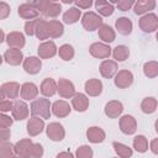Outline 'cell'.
Wrapping results in <instances>:
<instances>
[{"label":"cell","mask_w":158,"mask_h":158,"mask_svg":"<svg viewBox=\"0 0 158 158\" xmlns=\"http://www.w3.org/2000/svg\"><path fill=\"white\" fill-rule=\"evenodd\" d=\"M56 90H57L56 81H54L53 79H51V78L46 79V80L42 83V85H41V91H42V94H44V95H47V96L54 95Z\"/></svg>","instance_id":"obj_23"},{"label":"cell","mask_w":158,"mask_h":158,"mask_svg":"<svg viewBox=\"0 0 158 158\" xmlns=\"http://www.w3.org/2000/svg\"><path fill=\"white\" fill-rule=\"evenodd\" d=\"M93 151L88 146H81L77 149V158H91Z\"/></svg>","instance_id":"obj_37"},{"label":"cell","mask_w":158,"mask_h":158,"mask_svg":"<svg viewBox=\"0 0 158 158\" xmlns=\"http://www.w3.org/2000/svg\"><path fill=\"white\" fill-rule=\"evenodd\" d=\"M32 5H37L38 10H41L47 16H57L60 12V5L53 1H41V2H32Z\"/></svg>","instance_id":"obj_2"},{"label":"cell","mask_w":158,"mask_h":158,"mask_svg":"<svg viewBox=\"0 0 158 158\" xmlns=\"http://www.w3.org/2000/svg\"><path fill=\"white\" fill-rule=\"evenodd\" d=\"M128 54H130V51H128V48H127L126 46H117V47L114 49V57H115V59L118 60V62L125 60V59L128 57Z\"/></svg>","instance_id":"obj_33"},{"label":"cell","mask_w":158,"mask_h":158,"mask_svg":"<svg viewBox=\"0 0 158 158\" xmlns=\"http://www.w3.org/2000/svg\"><path fill=\"white\" fill-rule=\"evenodd\" d=\"M122 110H123L122 104L118 102V101H110V102H107L106 106H105V114H106L109 117H111V118L117 117V116L122 112Z\"/></svg>","instance_id":"obj_10"},{"label":"cell","mask_w":158,"mask_h":158,"mask_svg":"<svg viewBox=\"0 0 158 158\" xmlns=\"http://www.w3.org/2000/svg\"><path fill=\"white\" fill-rule=\"evenodd\" d=\"M99 36L105 42H112L115 40V32L109 25H101L99 28Z\"/></svg>","instance_id":"obj_20"},{"label":"cell","mask_w":158,"mask_h":158,"mask_svg":"<svg viewBox=\"0 0 158 158\" xmlns=\"http://www.w3.org/2000/svg\"><path fill=\"white\" fill-rule=\"evenodd\" d=\"M111 48L104 43H93L90 46V53L96 58H106L110 56Z\"/></svg>","instance_id":"obj_7"},{"label":"cell","mask_w":158,"mask_h":158,"mask_svg":"<svg viewBox=\"0 0 158 158\" xmlns=\"http://www.w3.org/2000/svg\"><path fill=\"white\" fill-rule=\"evenodd\" d=\"M116 28L121 35H130L132 31V22L127 17H120L116 20Z\"/></svg>","instance_id":"obj_14"},{"label":"cell","mask_w":158,"mask_h":158,"mask_svg":"<svg viewBox=\"0 0 158 158\" xmlns=\"http://www.w3.org/2000/svg\"><path fill=\"white\" fill-rule=\"evenodd\" d=\"M133 147H135V149H136L137 152H141V153L146 152L147 148H148L147 138H146L144 136H142V135L136 136L135 139H133Z\"/></svg>","instance_id":"obj_29"},{"label":"cell","mask_w":158,"mask_h":158,"mask_svg":"<svg viewBox=\"0 0 158 158\" xmlns=\"http://www.w3.org/2000/svg\"><path fill=\"white\" fill-rule=\"evenodd\" d=\"M56 44L49 41V42H44L38 47V54L42 58H48V57H53L56 54Z\"/></svg>","instance_id":"obj_12"},{"label":"cell","mask_w":158,"mask_h":158,"mask_svg":"<svg viewBox=\"0 0 158 158\" xmlns=\"http://www.w3.org/2000/svg\"><path fill=\"white\" fill-rule=\"evenodd\" d=\"M48 33L52 37H59L63 33V26L58 21H49L48 22Z\"/></svg>","instance_id":"obj_32"},{"label":"cell","mask_w":158,"mask_h":158,"mask_svg":"<svg viewBox=\"0 0 158 158\" xmlns=\"http://www.w3.org/2000/svg\"><path fill=\"white\" fill-rule=\"evenodd\" d=\"M139 26L144 32H153L158 28V17L154 14H148L141 19Z\"/></svg>","instance_id":"obj_4"},{"label":"cell","mask_w":158,"mask_h":158,"mask_svg":"<svg viewBox=\"0 0 158 158\" xmlns=\"http://www.w3.org/2000/svg\"><path fill=\"white\" fill-rule=\"evenodd\" d=\"M59 56L64 59V60H70L74 56V51H73V47L69 46V44H64L59 48Z\"/></svg>","instance_id":"obj_35"},{"label":"cell","mask_w":158,"mask_h":158,"mask_svg":"<svg viewBox=\"0 0 158 158\" xmlns=\"http://www.w3.org/2000/svg\"><path fill=\"white\" fill-rule=\"evenodd\" d=\"M79 17H80V10H78L77 7H72V9H69L67 12H64V15H63V20H64V22H67V23H74V22H77L78 20H79Z\"/></svg>","instance_id":"obj_27"},{"label":"cell","mask_w":158,"mask_h":158,"mask_svg":"<svg viewBox=\"0 0 158 158\" xmlns=\"http://www.w3.org/2000/svg\"><path fill=\"white\" fill-rule=\"evenodd\" d=\"M25 70L27 73H31V74H36L40 69H41V60L36 57H28L26 60H25Z\"/></svg>","instance_id":"obj_16"},{"label":"cell","mask_w":158,"mask_h":158,"mask_svg":"<svg viewBox=\"0 0 158 158\" xmlns=\"http://www.w3.org/2000/svg\"><path fill=\"white\" fill-rule=\"evenodd\" d=\"M27 127H28V133L35 136L37 133H41L42 132V128H43V121L40 120V118H36V117H32L28 123H27Z\"/></svg>","instance_id":"obj_21"},{"label":"cell","mask_w":158,"mask_h":158,"mask_svg":"<svg viewBox=\"0 0 158 158\" xmlns=\"http://www.w3.org/2000/svg\"><path fill=\"white\" fill-rule=\"evenodd\" d=\"M101 90H102V84L98 79H90L85 83V91L91 96L99 95L101 93Z\"/></svg>","instance_id":"obj_11"},{"label":"cell","mask_w":158,"mask_h":158,"mask_svg":"<svg viewBox=\"0 0 158 158\" xmlns=\"http://www.w3.org/2000/svg\"><path fill=\"white\" fill-rule=\"evenodd\" d=\"M6 58L7 62L11 64H19L21 62L22 58V53L19 49H10L9 52H6Z\"/></svg>","instance_id":"obj_34"},{"label":"cell","mask_w":158,"mask_h":158,"mask_svg":"<svg viewBox=\"0 0 158 158\" xmlns=\"http://www.w3.org/2000/svg\"><path fill=\"white\" fill-rule=\"evenodd\" d=\"M83 26L88 31H94L99 26H101V17L94 12H86L83 16Z\"/></svg>","instance_id":"obj_3"},{"label":"cell","mask_w":158,"mask_h":158,"mask_svg":"<svg viewBox=\"0 0 158 158\" xmlns=\"http://www.w3.org/2000/svg\"><path fill=\"white\" fill-rule=\"evenodd\" d=\"M31 111L33 115H40L43 118H48L51 115L49 114V101L47 99L36 100L31 106Z\"/></svg>","instance_id":"obj_1"},{"label":"cell","mask_w":158,"mask_h":158,"mask_svg":"<svg viewBox=\"0 0 158 158\" xmlns=\"http://www.w3.org/2000/svg\"><path fill=\"white\" fill-rule=\"evenodd\" d=\"M53 112H54L56 116L63 117V116H67V115L70 112V107H69V105H68L65 101H63V100L56 101V102L53 104Z\"/></svg>","instance_id":"obj_19"},{"label":"cell","mask_w":158,"mask_h":158,"mask_svg":"<svg viewBox=\"0 0 158 158\" xmlns=\"http://www.w3.org/2000/svg\"><path fill=\"white\" fill-rule=\"evenodd\" d=\"M40 20H36V21H30L26 23V33L27 35H33L36 27H37V23H38Z\"/></svg>","instance_id":"obj_38"},{"label":"cell","mask_w":158,"mask_h":158,"mask_svg":"<svg viewBox=\"0 0 158 158\" xmlns=\"http://www.w3.org/2000/svg\"><path fill=\"white\" fill-rule=\"evenodd\" d=\"M143 72L146 77L148 78H154L158 75V63L157 62H147L143 65Z\"/></svg>","instance_id":"obj_31"},{"label":"cell","mask_w":158,"mask_h":158,"mask_svg":"<svg viewBox=\"0 0 158 158\" xmlns=\"http://www.w3.org/2000/svg\"><path fill=\"white\" fill-rule=\"evenodd\" d=\"M142 111L144 114H152L156 111V107H157V101L154 98H146L143 101H142Z\"/></svg>","instance_id":"obj_28"},{"label":"cell","mask_w":158,"mask_h":158,"mask_svg":"<svg viewBox=\"0 0 158 158\" xmlns=\"http://www.w3.org/2000/svg\"><path fill=\"white\" fill-rule=\"evenodd\" d=\"M14 116L16 117V120H23L27 116V106L22 102V101H16L14 105Z\"/></svg>","instance_id":"obj_25"},{"label":"cell","mask_w":158,"mask_h":158,"mask_svg":"<svg viewBox=\"0 0 158 158\" xmlns=\"http://www.w3.org/2000/svg\"><path fill=\"white\" fill-rule=\"evenodd\" d=\"M57 158H74L70 152H62L57 156Z\"/></svg>","instance_id":"obj_42"},{"label":"cell","mask_w":158,"mask_h":158,"mask_svg":"<svg viewBox=\"0 0 158 158\" xmlns=\"http://www.w3.org/2000/svg\"><path fill=\"white\" fill-rule=\"evenodd\" d=\"M9 44H15L17 47H22L25 44V40H23V36L21 33H17V32H14L9 36Z\"/></svg>","instance_id":"obj_36"},{"label":"cell","mask_w":158,"mask_h":158,"mask_svg":"<svg viewBox=\"0 0 158 158\" xmlns=\"http://www.w3.org/2000/svg\"><path fill=\"white\" fill-rule=\"evenodd\" d=\"M95 6L98 9V11L104 15V16H109L114 12V5L112 2H107V1H96Z\"/></svg>","instance_id":"obj_26"},{"label":"cell","mask_w":158,"mask_h":158,"mask_svg":"<svg viewBox=\"0 0 158 158\" xmlns=\"http://www.w3.org/2000/svg\"><path fill=\"white\" fill-rule=\"evenodd\" d=\"M132 5H133V2L132 1H127V0H123V1H118L117 2V6H118V9L121 11H127Z\"/></svg>","instance_id":"obj_39"},{"label":"cell","mask_w":158,"mask_h":158,"mask_svg":"<svg viewBox=\"0 0 158 158\" xmlns=\"http://www.w3.org/2000/svg\"><path fill=\"white\" fill-rule=\"evenodd\" d=\"M47 135L53 141H60L64 137V130H63L62 125L54 122V123H51L47 127Z\"/></svg>","instance_id":"obj_8"},{"label":"cell","mask_w":158,"mask_h":158,"mask_svg":"<svg viewBox=\"0 0 158 158\" xmlns=\"http://www.w3.org/2000/svg\"><path fill=\"white\" fill-rule=\"evenodd\" d=\"M58 89H59V94L63 98H70L74 94V86L73 84L67 80V79H60L59 84H58Z\"/></svg>","instance_id":"obj_15"},{"label":"cell","mask_w":158,"mask_h":158,"mask_svg":"<svg viewBox=\"0 0 158 158\" xmlns=\"http://www.w3.org/2000/svg\"><path fill=\"white\" fill-rule=\"evenodd\" d=\"M38 9L33 7L32 4H23L19 7V15H21L25 19H32L38 15Z\"/></svg>","instance_id":"obj_18"},{"label":"cell","mask_w":158,"mask_h":158,"mask_svg":"<svg viewBox=\"0 0 158 158\" xmlns=\"http://www.w3.org/2000/svg\"><path fill=\"white\" fill-rule=\"evenodd\" d=\"M116 70H117V64H116V62H114V60L106 59V60H104V62L101 63V65H100V73H101V75L105 77V78H111V77L116 73Z\"/></svg>","instance_id":"obj_9"},{"label":"cell","mask_w":158,"mask_h":158,"mask_svg":"<svg viewBox=\"0 0 158 158\" xmlns=\"http://www.w3.org/2000/svg\"><path fill=\"white\" fill-rule=\"evenodd\" d=\"M156 6V2L153 0H141L135 2V12L137 15H142L149 10H153Z\"/></svg>","instance_id":"obj_13"},{"label":"cell","mask_w":158,"mask_h":158,"mask_svg":"<svg viewBox=\"0 0 158 158\" xmlns=\"http://www.w3.org/2000/svg\"><path fill=\"white\" fill-rule=\"evenodd\" d=\"M75 4H77L79 7H81V9H88V7L91 6L93 2H91L90 0H86V1H77Z\"/></svg>","instance_id":"obj_40"},{"label":"cell","mask_w":158,"mask_h":158,"mask_svg":"<svg viewBox=\"0 0 158 158\" xmlns=\"http://www.w3.org/2000/svg\"><path fill=\"white\" fill-rule=\"evenodd\" d=\"M89 105V101L84 94H77L73 99V106L77 111H85Z\"/></svg>","instance_id":"obj_22"},{"label":"cell","mask_w":158,"mask_h":158,"mask_svg":"<svg viewBox=\"0 0 158 158\" xmlns=\"http://www.w3.org/2000/svg\"><path fill=\"white\" fill-rule=\"evenodd\" d=\"M157 41H158V33H157Z\"/></svg>","instance_id":"obj_44"},{"label":"cell","mask_w":158,"mask_h":158,"mask_svg":"<svg viewBox=\"0 0 158 158\" xmlns=\"http://www.w3.org/2000/svg\"><path fill=\"white\" fill-rule=\"evenodd\" d=\"M21 95L23 99L26 100H30V99H33L36 95H37V86L32 83H26L23 86H22V90H21Z\"/></svg>","instance_id":"obj_24"},{"label":"cell","mask_w":158,"mask_h":158,"mask_svg":"<svg viewBox=\"0 0 158 158\" xmlns=\"http://www.w3.org/2000/svg\"><path fill=\"white\" fill-rule=\"evenodd\" d=\"M86 136H88V139L94 142V143H99V142H102L104 138H105V132L99 128V127H90L86 132Z\"/></svg>","instance_id":"obj_17"},{"label":"cell","mask_w":158,"mask_h":158,"mask_svg":"<svg viewBox=\"0 0 158 158\" xmlns=\"http://www.w3.org/2000/svg\"><path fill=\"white\" fill-rule=\"evenodd\" d=\"M151 149H152L153 153L158 154V138H156V139L152 141V143H151Z\"/></svg>","instance_id":"obj_41"},{"label":"cell","mask_w":158,"mask_h":158,"mask_svg":"<svg viewBox=\"0 0 158 158\" xmlns=\"http://www.w3.org/2000/svg\"><path fill=\"white\" fill-rule=\"evenodd\" d=\"M121 131L126 135H132L136 132V120L131 115H125L120 121Z\"/></svg>","instance_id":"obj_6"},{"label":"cell","mask_w":158,"mask_h":158,"mask_svg":"<svg viewBox=\"0 0 158 158\" xmlns=\"http://www.w3.org/2000/svg\"><path fill=\"white\" fill-rule=\"evenodd\" d=\"M114 148L121 158H128L132 156V149L128 146H125V144L118 143V142H114Z\"/></svg>","instance_id":"obj_30"},{"label":"cell","mask_w":158,"mask_h":158,"mask_svg":"<svg viewBox=\"0 0 158 158\" xmlns=\"http://www.w3.org/2000/svg\"><path fill=\"white\" fill-rule=\"evenodd\" d=\"M156 130H157V132H158V120L156 121Z\"/></svg>","instance_id":"obj_43"},{"label":"cell","mask_w":158,"mask_h":158,"mask_svg":"<svg viewBox=\"0 0 158 158\" xmlns=\"http://www.w3.org/2000/svg\"><path fill=\"white\" fill-rule=\"evenodd\" d=\"M132 81H133V75L128 70L118 72L116 78H115V84L118 88H127V86H130L132 84Z\"/></svg>","instance_id":"obj_5"}]
</instances>
